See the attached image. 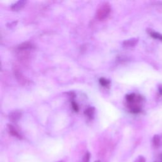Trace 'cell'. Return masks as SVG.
<instances>
[{"mask_svg": "<svg viewBox=\"0 0 162 162\" xmlns=\"http://www.w3.org/2000/svg\"><path fill=\"white\" fill-rule=\"evenodd\" d=\"M25 1H19L13 5L12 6V9L13 11H18V10H21L23 6H25Z\"/></svg>", "mask_w": 162, "mask_h": 162, "instance_id": "obj_6", "label": "cell"}, {"mask_svg": "<svg viewBox=\"0 0 162 162\" xmlns=\"http://www.w3.org/2000/svg\"><path fill=\"white\" fill-rule=\"evenodd\" d=\"M20 117H21V113L16 111H14V112H12L10 115V119L13 122L17 121Z\"/></svg>", "mask_w": 162, "mask_h": 162, "instance_id": "obj_7", "label": "cell"}, {"mask_svg": "<svg viewBox=\"0 0 162 162\" xmlns=\"http://www.w3.org/2000/svg\"><path fill=\"white\" fill-rule=\"evenodd\" d=\"M134 162H146V158L143 156H139L136 158Z\"/></svg>", "mask_w": 162, "mask_h": 162, "instance_id": "obj_13", "label": "cell"}, {"mask_svg": "<svg viewBox=\"0 0 162 162\" xmlns=\"http://www.w3.org/2000/svg\"><path fill=\"white\" fill-rule=\"evenodd\" d=\"M95 162H100V161H95Z\"/></svg>", "mask_w": 162, "mask_h": 162, "instance_id": "obj_16", "label": "cell"}, {"mask_svg": "<svg viewBox=\"0 0 162 162\" xmlns=\"http://www.w3.org/2000/svg\"><path fill=\"white\" fill-rule=\"evenodd\" d=\"M100 83L101 85L103 87H108L110 85V80L108 79H106L104 78H101L100 79Z\"/></svg>", "mask_w": 162, "mask_h": 162, "instance_id": "obj_11", "label": "cell"}, {"mask_svg": "<svg viewBox=\"0 0 162 162\" xmlns=\"http://www.w3.org/2000/svg\"><path fill=\"white\" fill-rule=\"evenodd\" d=\"M84 113H85L86 115L89 118V119H91L94 116V108L93 107H89L87 108V110H86L85 111V112H84Z\"/></svg>", "mask_w": 162, "mask_h": 162, "instance_id": "obj_9", "label": "cell"}, {"mask_svg": "<svg viewBox=\"0 0 162 162\" xmlns=\"http://www.w3.org/2000/svg\"><path fill=\"white\" fill-rule=\"evenodd\" d=\"M33 47H34V46L32 43L26 42V43H22V45H20L19 46L18 49L19 51H27L29 49H32L33 48Z\"/></svg>", "mask_w": 162, "mask_h": 162, "instance_id": "obj_3", "label": "cell"}, {"mask_svg": "<svg viewBox=\"0 0 162 162\" xmlns=\"http://www.w3.org/2000/svg\"><path fill=\"white\" fill-rule=\"evenodd\" d=\"M126 101L128 104V107L132 113H138L141 110V103L143 101V97L141 96L136 95L135 94H130L126 96Z\"/></svg>", "mask_w": 162, "mask_h": 162, "instance_id": "obj_1", "label": "cell"}, {"mask_svg": "<svg viewBox=\"0 0 162 162\" xmlns=\"http://www.w3.org/2000/svg\"><path fill=\"white\" fill-rule=\"evenodd\" d=\"M8 131L9 133L12 135V136H15L17 138H19V139H21V135H20L19 132L16 130L14 127H13L12 126H10V125H8Z\"/></svg>", "mask_w": 162, "mask_h": 162, "instance_id": "obj_5", "label": "cell"}, {"mask_svg": "<svg viewBox=\"0 0 162 162\" xmlns=\"http://www.w3.org/2000/svg\"><path fill=\"white\" fill-rule=\"evenodd\" d=\"M153 144L155 148H159L162 145V139L159 135H155L153 138Z\"/></svg>", "mask_w": 162, "mask_h": 162, "instance_id": "obj_4", "label": "cell"}, {"mask_svg": "<svg viewBox=\"0 0 162 162\" xmlns=\"http://www.w3.org/2000/svg\"><path fill=\"white\" fill-rule=\"evenodd\" d=\"M150 34L152 38L154 39L162 41V34H159V33L154 32V31H150Z\"/></svg>", "mask_w": 162, "mask_h": 162, "instance_id": "obj_10", "label": "cell"}, {"mask_svg": "<svg viewBox=\"0 0 162 162\" xmlns=\"http://www.w3.org/2000/svg\"><path fill=\"white\" fill-rule=\"evenodd\" d=\"M91 158V154L89 152H87V153L84 154V156L82 158V162H89V160Z\"/></svg>", "mask_w": 162, "mask_h": 162, "instance_id": "obj_12", "label": "cell"}, {"mask_svg": "<svg viewBox=\"0 0 162 162\" xmlns=\"http://www.w3.org/2000/svg\"><path fill=\"white\" fill-rule=\"evenodd\" d=\"M111 8L108 3H105L101 5L100 8L97 10L96 13L97 19L100 20H103L106 19L110 15Z\"/></svg>", "mask_w": 162, "mask_h": 162, "instance_id": "obj_2", "label": "cell"}, {"mask_svg": "<svg viewBox=\"0 0 162 162\" xmlns=\"http://www.w3.org/2000/svg\"><path fill=\"white\" fill-rule=\"evenodd\" d=\"M137 43V39H131L129 40H126L124 42L123 45L124 46L127 47H131L134 46L136 45V43Z\"/></svg>", "mask_w": 162, "mask_h": 162, "instance_id": "obj_8", "label": "cell"}, {"mask_svg": "<svg viewBox=\"0 0 162 162\" xmlns=\"http://www.w3.org/2000/svg\"><path fill=\"white\" fill-rule=\"evenodd\" d=\"M72 106L73 110L75 111H76V112H77V111H79V106H78V105H77V104L76 102L73 101V102L72 103Z\"/></svg>", "mask_w": 162, "mask_h": 162, "instance_id": "obj_14", "label": "cell"}, {"mask_svg": "<svg viewBox=\"0 0 162 162\" xmlns=\"http://www.w3.org/2000/svg\"><path fill=\"white\" fill-rule=\"evenodd\" d=\"M58 162H63V161H58Z\"/></svg>", "mask_w": 162, "mask_h": 162, "instance_id": "obj_17", "label": "cell"}, {"mask_svg": "<svg viewBox=\"0 0 162 162\" xmlns=\"http://www.w3.org/2000/svg\"><path fill=\"white\" fill-rule=\"evenodd\" d=\"M154 162H162V153L160 154Z\"/></svg>", "mask_w": 162, "mask_h": 162, "instance_id": "obj_15", "label": "cell"}]
</instances>
